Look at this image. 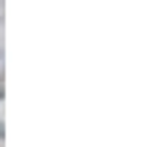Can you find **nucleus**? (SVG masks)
Returning <instances> with one entry per match:
<instances>
[{
    "instance_id": "obj_1",
    "label": "nucleus",
    "mask_w": 153,
    "mask_h": 147,
    "mask_svg": "<svg viewBox=\"0 0 153 147\" xmlns=\"http://www.w3.org/2000/svg\"><path fill=\"white\" fill-rule=\"evenodd\" d=\"M0 93H3V90H0Z\"/></svg>"
}]
</instances>
